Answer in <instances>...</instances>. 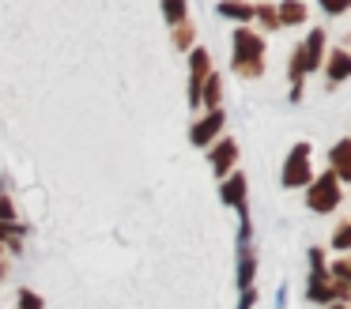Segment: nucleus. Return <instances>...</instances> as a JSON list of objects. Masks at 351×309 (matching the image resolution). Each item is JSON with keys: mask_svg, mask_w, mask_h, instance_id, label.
Returning <instances> with one entry per match:
<instances>
[{"mask_svg": "<svg viewBox=\"0 0 351 309\" xmlns=\"http://www.w3.org/2000/svg\"><path fill=\"white\" fill-rule=\"evenodd\" d=\"M238 286H242V291L253 286V253L245 245H242V260H238Z\"/></svg>", "mask_w": 351, "mask_h": 309, "instance_id": "obj_14", "label": "nucleus"}, {"mask_svg": "<svg viewBox=\"0 0 351 309\" xmlns=\"http://www.w3.org/2000/svg\"><path fill=\"white\" fill-rule=\"evenodd\" d=\"M276 12H280V23H283V27H295V23H302V19H306V8L298 4V0H283V4L276 8Z\"/></svg>", "mask_w": 351, "mask_h": 309, "instance_id": "obj_11", "label": "nucleus"}, {"mask_svg": "<svg viewBox=\"0 0 351 309\" xmlns=\"http://www.w3.org/2000/svg\"><path fill=\"white\" fill-rule=\"evenodd\" d=\"M234 158H238V147L230 140H223L219 147L212 151V166H215V173H227L230 166H234Z\"/></svg>", "mask_w": 351, "mask_h": 309, "instance_id": "obj_9", "label": "nucleus"}, {"mask_svg": "<svg viewBox=\"0 0 351 309\" xmlns=\"http://www.w3.org/2000/svg\"><path fill=\"white\" fill-rule=\"evenodd\" d=\"M283 185L287 188H298V185H310V147L298 143L287 158V170H283Z\"/></svg>", "mask_w": 351, "mask_h": 309, "instance_id": "obj_4", "label": "nucleus"}, {"mask_svg": "<svg viewBox=\"0 0 351 309\" xmlns=\"http://www.w3.org/2000/svg\"><path fill=\"white\" fill-rule=\"evenodd\" d=\"M306 200H310V208L321 211V215H325V211H332L336 203H340V185H336V173H325V177L313 181Z\"/></svg>", "mask_w": 351, "mask_h": 309, "instance_id": "obj_3", "label": "nucleus"}, {"mask_svg": "<svg viewBox=\"0 0 351 309\" xmlns=\"http://www.w3.org/2000/svg\"><path fill=\"white\" fill-rule=\"evenodd\" d=\"M321 45H325V34L321 30H310V38L306 42H298L295 49V60H291V79H302V75H310L313 68L321 64Z\"/></svg>", "mask_w": 351, "mask_h": 309, "instance_id": "obj_2", "label": "nucleus"}, {"mask_svg": "<svg viewBox=\"0 0 351 309\" xmlns=\"http://www.w3.org/2000/svg\"><path fill=\"white\" fill-rule=\"evenodd\" d=\"M332 245H336V249H351V223L343 226V230L332 234Z\"/></svg>", "mask_w": 351, "mask_h": 309, "instance_id": "obj_18", "label": "nucleus"}, {"mask_svg": "<svg viewBox=\"0 0 351 309\" xmlns=\"http://www.w3.org/2000/svg\"><path fill=\"white\" fill-rule=\"evenodd\" d=\"M219 15H230V19L245 23V19H253V4H245V0H223Z\"/></svg>", "mask_w": 351, "mask_h": 309, "instance_id": "obj_12", "label": "nucleus"}, {"mask_svg": "<svg viewBox=\"0 0 351 309\" xmlns=\"http://www.w3.org/2000/svg\"><path fill=\"white\" fill-rule=\"evenodd\" d=\"M321 8H325L328 15H340V12H348V8H351V0H321Z\"/></svg>", "mask_w": 351, "mask_h": 309, "instance_id": "obj_19", "label": "nucleus"}, {"mask_svg": "<svg viewBox=\"0 0 351 309\" xmlns=\"http://www.w3.org/2000/svg\"><path fill=\"white\" fill-rule=\"evenodd\" d=\"M219 95H223L219 75H208V79H204V87H200V102H204L208 110H219Z\"/></svg>", "mask_w": 351, "mask_h": 309, "instance_id": "obj_13", "label": "nucleus"}, {"mask_svg": "<svg viewBox=\"0 0 351 309\" xmlns=\"http://www.w3.org/2000/svg\"><path fill=\"white\" fill-rule=\"evenodd\" d=\"M208 53L204 49H197L193 53V79H189V102L197 106L200 102V87H204V79H208Z\"/></svg>", "mask_w": 351, "mask_h": 309, "instance_id": "obj_7", "label": "nucleus"}, {"mask_svg": "<svg viewBox=\"0 0 351 309\" xmlns=\"http://www.w3.org/2000/svg\"><path fill=\"white\" fill-rule=\"evenodd\" d=\"M223 200H227L230 208H238V215H242V245H245V238H250V211H245V177L242 173H234V177L223 185Z\"/></svg>", "mask_w": 351, "mask_h": 309, "instance_id": "obj_5", "label": "nucleus"}, {"mask_svg": "<svg viewBox=\"0 0 351 309\" xmlns=\"http://www.w3.org/2000/svg\"><path fill=\"white\" fill-rule=\"evenodd\" d=\"M219 128H223V110H212L204 121H200L197 128H193V143H200V147H208V143L219 136Z\"/></svg>", "mask_w": 351, "mask_h": 309, "instance_id": "obj_6", "label": "nucleus"}, {"mask_svg": "<svg viewBox=\"0 0 351 309\" xmlns=\"http://www.w3.org/2000/svg\"><path fill=\"white\" fill-rule=\"evenodd\" d=\"M332 309H343V306H332Z\"/></svg>", "mask_w": 351, "mask_h": 309, "instance_id": "obj_22", "label": "nucleus"}, {"mask_svg": "<svg viewBox=\"0 0 351 309\" xmlns=\"http://www.w3.org/2000/svg\"><path fill=\"white\" fill-rule=\"evenodd\" d=\"M253 15H261V23H265V27H280V12H276L272 4H261V8H253Z\"/></svg>", "mask_w": 351, "mask_h": 309, "instance_id": "obj_17", "label": "nucleus"}, {"mask_svg": "<svg viewBox=\"0 0 351 309\" xmlns=\"http://www.w3.org/2000/svg\"><path fill=\"white\" fill-rule=\"evenodd\" d=\"M4 219H12V200H0V223Z\"/></svg>", "mask_w": 351, "mask_h": 309, "instance_id": "obj_21", "label": "nucleus"}, {"mask_svg": "<svg viewBox=\"0 0 351 309\" xmlns=\"http://www.w3.org/2000/svg\"><path fill=\"white\" fill-rule=\"evenodd\" d=\"M174 42H178V49H189V42H193V23H174Z\"/></svg>", "mask_w": 351, "mask_h": 309, "instance_id": "obj_16", "label": "nucleus"}, {"mask_svg": "<svg viewBox=\"0 0 351 309\" xmlns=\"http://www.w3.org/2000/svg\"><path fill=\"white\" fill-rule=\"evenodd\" d=\"M261 60H265V42L245 27L234 30V72L261 75Z\"/></svg>", "mask_w": 351, "mask_h": 309, "instance_id": "obj_1", "label": "nucleus"}, {"mask_svg": "<svg viewBox=\"0 0 351 309\" xmlns=\"http://www.w3.org/2000/svg\"><path fill=\"white\" fill-rule=\"evenodd\" d=\"M167 19L170 23H185V15H189V4H185V0H167Z\"/></svg>", "mask_w": 351, "mask_h": 309, "instance_id": "obj_15", "label": "nucleus"}, {"mask_svg": "<svg viewBox=\"0 0 351 309\" xmlns=\"http://www.w3.org/2000/svg\"><path fill=\"white\" fill-rule=\"evenodd\" d=\"M348 75H351V53L336 49L332 57H328V79L340 83V79H348Z\"/></svg>", "mask_w": 351, "mask_h": 309, "instance_id": "obj_10", "label": "nucleus"}, {"mask_svg": "<svg viewBox=\"0 0 351 309\" xmlns=\"http://www.w3.org/2000/svg\"><path fill=\"white\" fill-rule=\"evenodd\" d=\"M19 309H42V298H38V294H31V291H23V294H19Z\"/></svg>", "mask_w": 351, "mask_h": 309, "instance_id": "obj_20", "label": "nucleus"}, {"mask_svg": "<svg viewBox=\"0 0 351 309\" xmlns=\"http://www.w3.org/2000/svg\"><path fill=\"white\" fill-rule=\"evenodd\" d=\"M332 173H340V177H351V140H340L332 147Z\"/></svg>", "mask_w": 351, "mask_h": 309, "instance_id": "obj_8", "label": "nucleus"}]
</instances>
